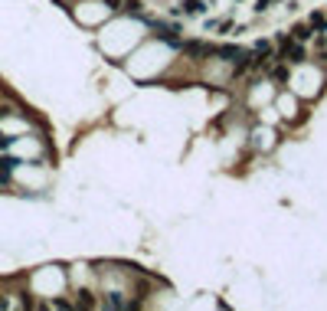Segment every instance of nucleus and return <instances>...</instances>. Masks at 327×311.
<instances>
[{
	"instance_id": "4",
	"label": "nucleus",
	"mask_w": 327,
	"mask_h": 311,
	"mask_svg": "<svg viewBox=\"0 0 327 311\" xmlns=\"http://www.w3.org/2000/svg\"><path fill=\"white\" fill-rule=\"evenodd\" d=\"M79 308H92L95 305V298H92V291H79V301H75Z\"/></svg>"
},
{
	"instance_id": "10",
	"label": "nucleus",
	"mask_w": 327,
	"mask_h": 311,
	"mask_svg": "<svg viewBox=\"0 0 327 311\" xmlns=\"http://www.w3.org/2000/svg\"><path fill=\"white\" fill-rule=\"evenodd\" d=\"M4 305H7V301H4V298H0V308H4Z\"/></svg>"
},
{
	"instance_id": "3",
	"label": "nucleus",
	"mask_w": 327,
	"mask_h": 311,
	"mask_svg": "<svg viewBox=\"0 0 327 311\" xmlns=\"http://www.w3.org/2000/svg\"><path fill=\"white\" fill-rule=\"evenodd\" d=\"M187 52L190 56H206V52H213V49H209L206 43H187Z\"/></svg>"
},
{
	"instance_id": "1",
	"label": "nucleus",
	"mask_w": 327,
	"mask_h": 311,
	"mask_svg": "<svg viewBox=\"0 0 327 311\" xmlns=\"http://www.w3.org/2000/svg\"><path fill=\"white\" fill-rule=\"evenodd\" d=\"M157 40L170 43V46H180V30L177 26H157Z\"/></svg>"
},
{
	"instance_id": "9",
	"label": "nucleus",
	"mask_w": 327,
	"mask_h": 311,
	"mask_svg": "<svg viewBox=\"0 0 327 311\" xmlns=\"http://www.w3.org/2000/svg\"><path fill=\"white\" fill-rule=\"evenodd\" d=\"M10 141H13V138H7V135H0V151H7V148H10Z\"/></svg>"
},
{
	"instance_id": "8",
	"label": "nucleus",
	"mask_w": 327,
	"mask_h": 311,
	"mask_svg": "<svg viewBox=\"0 0 327 311\" xmlns=\"http://www.w3.org/2000/svg\"><path fill=\"white\" fill-rule=\"evenodd\" d=\"M311 26H317V30H324V26H327V16H321V13H314V16H311Z\"/></svg>"
},
{
	"instance_id": "2",
	"label": "nucleus",
	"mask_w": 327,
	"mask_h": 311,
	"mask_svg": "<svg viewBox=\"0 0 327 311\" xmlns=\"http://www.w3.org/2000/svg\"><path fill=\"white\" fill-rule=\"evenodd\" d=\"M304 56L307 52H304L301 43H285V59L288 62H304Z\"/></svg>"
},
{
	"instance_id": "7",
	"label": "nucleus",
	"mask_w": 327,
	"mask_h": 311,
	"mask_svg": "<svg viewBox=\"0 0 327 311\" xmlns=\"http://www.w3.org/2000/svg\"><path fill=\"white\" fill-rule=\"evenodd\" d=\"M272 76H275L278 82H288V69L285 66H275V69H272Z\"/></svg>"
},
{
	"instance_id": "5",
	"label": "nucleus",
	"mask_w": 327,
	"mask_h": 311,
	"mask_svg": "<svg viewBox=\"0 0 327 311\" xmlns=\"http://www.w3.org/2000/svg\"><path fill=\"white\" fill-rule=\"evenodd\" d=\"M183 10L187 13H203V0H183Z\"/></svg>"
},
{
	"instance_id": "6",
	"label": "nucleus",
	"mask_w": 327,
	"mask_h": 311,
	"mask_svg": "<svg viewBox=\"0 0 327 311\" xmlns=\"http://www.w3.org/2000/svg\"><path fill=\"white\" fill-rule=\"evenodd\" d=\"M307 36H311V26H304V23H301V26L295 30V40H298V43H304Z\"/></svg>"
}]
</instances>
